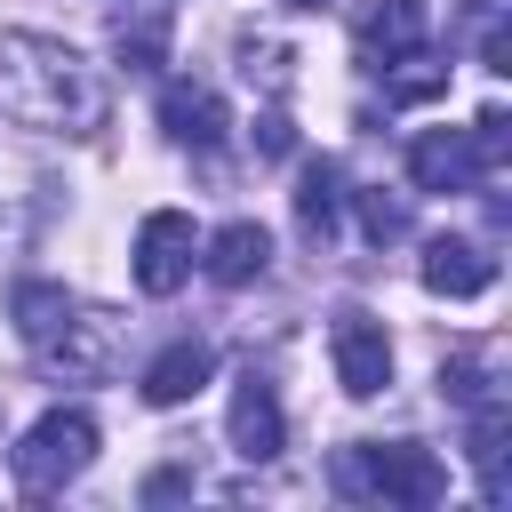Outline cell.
Returning a JSON list of instances; mask_svg holds the SVG:
<instances>
[{
	"label": "cell",
	"instance_id": "cell-2",
	"mask_svg": "<svg viewBox=\"0 0 512 512\" xmlns=\"http://www.w3.org/2000/svg\"><path fill=\"white\" fill-rule=\"evenodd\" d=\"M336 488L344 496H368V504H440L448 496V464L424 448V440H352L336 456Z\"/></svg>",
	"mask_w": 512,
	"mask_h": 512
},
{
	"label": "cell",
	"instance_id": "cell-4",
	"mask_svg": "<svg viewBox=\"0 0 512 512\" xmlns=\"http://www.w3.org/2000/svg\"><path fill=\"white\" fill-rule=\"evenodd\" d=\"M192 264H200L192 216H184V208H152V216L136 224V288H144V296H176V288L192 280Z\"/></svg>",
	"mask_w": 512,
	"mask_h": 512
},
{
	"label": "cell",
	"instance_id": "cell-6",
	"mask_svg": "<svg viewBox=\"0 0 512 512\" xmlns=\"http://www.w3.org/2000/svg\"><path fill=\"white\" fill-rule=\"evenodd\" d=\"M32 360H40L48 376H64V384H96V376H112V320L88 312V304H72L64 328H48V336L32 344Z\"/></svg>",
	"mask_w": 512,
	"mask_h": 512
},
{
	"label": "cell",
	"instance_id": "cell-13",
	"mask_svg": "<svg viewBox=\"0 0 512 512\" xmlns=\"http://www.w3.org/2000/svg\"><path fill=\"white\" fill-rule=\"evenodd\" d=\"M480 168H472V144H464V128H424L416 144H408V184L416 192H464Z\"/></svg>",
	"mask_w": 512,
	"mask_h": 512
},
{
	"label": "cell",
	"instance_id": "cell-10",
	"mask_svg": "<svg viewBox=\"0 0 512 512\" xmlns=\"http://www.w3.org/2000/svg\"><path fill=\"white\" fill-rule=\"evenodd\" d=\"M264 264H272V232L248 224V216H232V224H216L200 240V272L216 288H248V280H264Z\"/></svg>",
	"mask_w": 512,
	"mask_h": 512
},
{
	"label": "cell",
	"instance_id": "cell-9",
	"mask_svg": "<svg viewBox=\"0 0 512 512\" xmlns=\"http://www.w3.org/2000/svg\"><path fill=\"white\" fill-rule=\"evenodd\" d=\"M160 128H168V144H184V152H216L224 128H232V112H224L216 88H200V80H168V88H160Z\"/></svg>",
	"mask_w": 512,
	"mask_h": 512
},
{
	"label": "cell",
	"instance_id": "cell-21",
	"mask_svg": "<svg viewBox=\"0 0 512 512\" xmlns=\"http://www.w3.org/2000/svg\"><path fill=\"white\" fill-rule=\"evenodd\" d=\"M184 488H192V472H152V480H144L152 504H168V496H184Z\"/></svg>",
	"mask_w": 512,
	"mask_h": 512
},
{
	"label": "cell",
	"instance_id": "cell-8",
	"mask_svg": "<svg viewBox=\"0 0 512 512\" xmlns=\"http://www.w3.org/2000/svg\"><path fill=\"white\" fill-rule=\"evenodd\" d=\"M424 40H432V0H360L352 8V48L368 64H392Z\"/></svg>",
	"mask_w": 512,
	"mask_h": 512
},
{
	"label": "cell",
	"instance_id": "cell-14",
	"mask_svg": "<svg viewBox=\"0 0 512 512\" xmlns=\"http://www.w3.org/2000/svg\"><path fill=\"white\" fill-rule=\"evenodd\" d=\"M112 48H120L128 72H160L168 64V8L160 0H128L120 24H112Z\"/></svg>",
	"mask_w": 512,
	"mask_h": 512
},
{
	"label": "cell",
	"instance_id": "cell-18",
	"mask_svg": "<svg viewBox=\"0 0 512 512\" xmlns=\"http://www.w3.org/2000/svg\"><path fill=\"white\" fill-rule=\"evenodd\" d=\"M464 144H472V168H480V176H496V168H504V152H512V120L488 104V112L464 128Z\"/></svg>",
	"mask_w": 512,
	"mask_h": 512
},
{
	"label": "cell",
	"instance_id": "cell-7",
	"mask_svg": "<svg viewBox=\"0 0 512 512\" xmlns=\"http://www.w3.org/2000/svg\"><path fill=\"white\" fill-rule=\"evenodd\" d=\"M224 432H232V456L240 464H272L280 448H288V416H280V392L248 368L240 384H232V408H224Z\"/></svg>",
	"mask_w": 512,
	"mask_h": 512
},
{
	"label": "cell",
	"instance_id": "cell-1",
	"mask_svg": "<svg viewBox=\"0 0 512 512\" xmlns=\"http://www.w3.org/2000/svg\"><path fill=\"white\" fill-rule=\"evenodd\" d=\"M0 112L40 136H96L112 120L104 72L56 32H0Z\"/></svg>",
	"mask_w": 512,
	"mask_h": 512
},
{
	"label": "cell",
	"instance_id": "cell-3",
	"mask_svg": "<svg viewBox=\"0 0 512 512\" xmlns=\"http://www.w3.org/2000/svg\"><path fill=\"white\" fill-rule=\"evenodd\" d=\"M88 464H96V416H88V408H48V416H32L24 440L8 448V472H16L24 496L72 488Z\"/></svg>",
	"mask_w": 512,
	"mask_h": 512
},
{
	"label": "cell",
	"instance_id": "cell-17",
	"mask_svg": "<svg viewBox=\"0 0 512 512\" xmlns=\"http://www.w3.org/2000/svg\"><path fill=\"white\" fill-rule=\"evenodd\" d=\"M376 72H384V96H392V104H432V96H448V64H440L432 48H408V56L376 64Z\"/></svg>",
	"mask_w": 512,
	"mask_h": 512
},
{
	"label": "cell",
	"instance_id": "cell-22",
	"mask_svg": "<svg viewBox=\"0 0 512 512\" xmlns=\"http://www.w3.org/2000/svg\"><path fill=\"white\" fill-rule=\"evenodd\" d=\"M256 128H264V152H288V144H296V136H288V120H280V112H264V120H256Z\"/></svg>",
	"mask_w": 512,
	"mask_h": 512
},
{
	"label": "cell",
	"instance_id": "cell-16",
	"mask_svg": "<svg viewBox=\"0 0 512 512\" xmlns=\"http://www.w3.org/2000/svg\"><path fill=\"white\" fill-rule=\"evenodd\" d=\"M72 304H80V296H72L64 280H16V288H8V312H16V336H24V344H40L48 328H64Z\"/></svg>",
	"mask_w": 512,
	"mask_h": 512
},
{
	"label": "cell",
	"instance_id": "cell-23",
	"mask_svg": "<svg viewBox=\"0 0 512 512\" xmlns=\"http://www.w3.org/2000/svg\"><path fill=\"white\" fill-rule=\"evenodd\" d=\"M288 8H320V0H288Z\"/></svg>",
	"mask_w": 512,
	"mask_h": 512
},
{
	"label": "cell",
	"instance_id": "cell-19",
	"mask_svg": "<svg viewBox=\"0 0 512 512\" xmlns=\"http://www.w3.org/2000/svg\"><path fill=\"white\" fill-rule=\"evenodd\" d=\"M360 232H368V240H400V232H408V200L384 192V184L360 192Z\"/></svg>",
	"mask_w": 512,
	"mask_h": 512
},
{
	"label": "cell",
	"instance_id": "cell-15",
	"mask_svg": "<svg viewBox=\"0 0 512 512\" xmlns=\"http://www.w3.org/2000/svg\"><path fill=\"white\" fill-rule=\"evenodd\" d=\"M336 208H344V168L320 152V160H304V184H296V224H304V240H328V232H336Z\"/></svg>",
	"mask_w": 512,
	"mask_h": 512
},
{
	"label": "cell",
	"instance_id": "cell-11",
	"mask_svg": "<svg viewBox=\"0 0 512 512\" xmlns=\"http://www.w3.org/2000/svg\"><path fill=\"white\" fill-rule=\"evenodd\" d=\"M416 272H424L432 296H480L496 280V256L480 240H464V232H440V240H424V264Z\"/></svg>",
	"mask_w": 512,
	"mask_h": 512
},
{
	"label": "cell",
	"instance_id": "cell-12",
	"mask_svg": "<svg viewBox=\"0 0 512 512\" xmlns=\"http://www.w3.org/2000/svg\"><path fill=\"white\" fill-rule=\"evenodd\" d=\"M208 376H216V344L176 336L168 352H152V368H144V400H152V408H184Z\"/></svg>",
	"mask_w": 512,
	"mask_h": 512
},
{
	"label": "cell",
	"instance_id": "cell-20",
	"mask_svg": "<svg viewBox=\"0 0 512 512\" xmlns=\"http://www.w3.org/2000/svg\"><path fill=\"white\" fill-rule=\"evenodd\" d=\"M480 64H488V72H512V32H504V16L480 24Z\"/></svg>",
	"mask_w": 512,
	"mask_h": 512
},
{
	"label": "cell",
	"instance_id": "cell-5",
	"mask_svg": "<svg viewBox=\"0 0 512 512\" xmlns=\"http://www.w3.org/2000/svg\"><path fill=\"white\" fill-rule=\"evenodd\" d=\"M328 360H336V384L352 392V400H376L384 384H392V336H384V320L376 312H336V328H328Z\"/></svg>",
	"mask_w": 512,
	"mask_h": 512
}]
</instances>
